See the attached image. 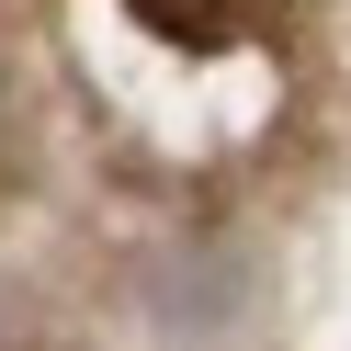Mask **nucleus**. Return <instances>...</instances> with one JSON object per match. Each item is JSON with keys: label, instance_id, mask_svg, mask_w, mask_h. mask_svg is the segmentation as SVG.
Masks as SVG:
<instances>
[{"label": "nucleus", "instance_id": "1", "mask_svg": "<svg viewBox=\"0 0 351 351\" xmlns=\"http://www.w3.org/2000/svg\"><path fill=\"white\" fill-rule=\"evenodd\" d=\"M159 46H182V57H227V46H261V34L295 12V0H125Z\"/></svg>", "mask_w": 351, "mask_h": 351}]
</instances>
